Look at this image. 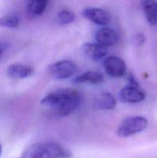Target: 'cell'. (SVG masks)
Here are the masks:
<instances>
[{
    "instance_id": "1",
    "label": "cell",
    "mask_w": 157,
    "mask_h": 158,
    "mask_svg": "<svg viewBox=\"0 0 157 158\" xmlns=\"http://www.w3.org/2000/svg\"><path fill=\"white\" fill-rule=\"evenodd\" d=\"M41 103L55 115L66 117L78 108L80 96L75 89H62L48 94Z\"/></svg>"
},
{
    "instance_id": "2",
    "label": "cell",
    "mask_w": 157,
    "mask_h": 158,
    "mask_svg": "<svg viewBox=\"0 0 157 158\" xmlns=\"http://www.w3.org/2000/svg\"><path fill=\"white\" fill-rule=\"evenodd\" d=\"M70 156V151L62 145L54 142H44L29 147L21 158H68Z\"/></svg>"
},
{
    "instance_id": "3",
    "label": "cell",
    "mask_w": 157,
    "mask_h": 158,
    "mask_svg": "<svg viewBox=\"0 0 157 158\" xmlns=\"http://www.w3.org/2000/svg\"><path fill=\"white\" fill-rule=\"evenodd\" d=\"M147 125L148 120L145 117L140 116L129 117L122 121L119 126L116 134L119 137H129L143 131Z\"/></svg>"
},
{
    "instance_id": "4",
    "label": "cell",
    "mask_w": 157,
    "mask_h": 158,
    "mask_svg": "<svg viewBox=\"0 0 157 158\" xmlns=\"http://www.w3.org/2000/svg\"><path fill=\"white\" fill-rule=\"evenodd\" d=\"M77 66L71 60H62L50 65L48 73L55 80H66L72 77L76 73Z\"/></svg>"
},
{
    "instance_id": "5",
    "label": "cell",
    "mask_w": 157,
    "mask_h": 158,
    "mask_svg": "<svg viewBox=\"0 0 157 158\" xmlns=\"http://www.w3.org/2000/svg\"><path fill=\"white\" fill-rule=\"evenodd\" d=\"M103 66L106 73L114 78L122 77L126 73V63L124 60L119 57L114 56L107 57L104 60Z\"/></svg>"
},
{
    "instance_id": "6",
    "label": "cell",
    "mask_w": 157,
    "mask_h": 158,
    "mask_svg": "<svg viewBox=\"0 0 157 158\" xmlns=\"http://www.w3.org/2000/svg\"><path fill=\"white\" fill-rule=\"evenodd\" d=\"M83 15L88 20L99 26H106L111 19L109 12L100 8H87L83 10Z\"/></svg>"
},
{
    "instance_id": "7",
    "label": "cell",
    "mask_w": 157,
    "mask_h": 158,
    "mask_svg": "<svg viewBox=\"0 0 157 158\" xmlns=\"http://www.w3.org/2000/svg\"><path fill=\"white\" fill-rule=\"evenodd\" d=\"M119 97L122 101L124 103H136L143 101L146 97V95L138 86L129 85L121 89Z\"/></svg>"
},
{
    "instance_id": "8",
    "label": "cell",
    "mask_w": 157,
    "mask_h": 158,
    "mask_svg": "<svg viewBox=\"0 0 157 158\" xmlns=\"http://www.w3.org/2000/svg\"><path fill=\"white\" fill-rule=\"evenodd\" d=\"M95 38L97 43L107 47L116 44L119 40V35L112 29L103 27L95 32Z\"/></svg>"
},
{
    "instance_id": "9",
    "label": "cell",
    "mask_w": 157,
    "mask_h": 158,
    "mask_svg": "<svg viewBox=\"0 0 157 158\" xmlns=\"http://www.w3.org/2000/svg\"><path fill=\"white\" fill-rule=\"evenodd\" d=\"M83 49L84 53L89 59L95 61L102 60L107 54L106 46L99 43H86L83 45Z\"/></svg>"
},
{
    "instance_id": "10",
    "label": "cell",
    "mask_w": 157,
    "mask_h": 158,
    "mask_svg": "<svg viewBox=\"0 0 157 158\" xmlns=\"http://www.w3.org/2000/svg\"><path fill=\"white\" fill-rule=\"evenodd\" d=\"M32 73V69L23 64H12L8 67L7 74L10 78L22 80L29 77Z\"/></svg>"
},
{
    "instance_id": "11",
    "label": "cell",
    "mask_w": 157,
    "mask_h": 158,
    "mask_svg": "<svg viewBox=\"0 0 157 158\" xmlns=\"http://www.w3.org/2000/svg\"><path fill=\"white\" fill-rule=\"evenodd\" d=\"M142 7L148 23L151 26L157 25V1L142 0Z\"/></svg>"
},
{
    "instance_id": "12",
    "label": "cell",
    "mask_w": 157,
    "mask_h": 158,
    "mask_svg": "<svg viewBox=\"0 0 157 158\" xmlns=\"http://www.w3.org/2000/svg\"><path fill=\"white\" fill-rule=\"evenodd\" d=\"M104 80V77L103 74L98 71H87L83 73L81 75L78 76L74 79L73 82L75 83H92V84H98Z\"/></svg>"
},
{
    "instance_id": "13",
    "label": "cell",
    "mask_w": 157,
    "mask_h": 158,
    "mask_svg": "<svg viewBox=\"0 0 157 158\" xmlns=\"http://www.w3.org/2000/svg\"><path fill=\"white\" fill-rule=\"evenodd\" d=\"M95 104L99 109L101 110H112L116 105V101L113 96L109 93H103L96 98Z\"/></svg>"
},
{
    "instance_id": "14",
    "label": "cell",
    "mask_w": 157,
    "mask_h": 158,
    "mask_svg": "<svg viewBox=\"0 0 157 158\" xmlns=\"http://www.w3.org/2000/svg\"><path fill=\"white\" fill-rule=\"evenodd\" d=\"M47 4V0H28V12L32 16H38L45 12Z\"/></svg>"
},
{
    "instance_id": "15",
    "label": "cell",
    "mask_w": 157,
    "mask_h": 158,
    "mask_svg": "<svg viewBox=\"0 0 157 158\" xmlns=\"http://www.w3.org/2000/svg\"><path fill=\"white\" fill-rule=\"evenodd\" d=\"M19 23V18L15 14H9L0 18V26L2 27L14 29L18 27Z\"/></svg>"
},
{
    "instance_id": "16",
    "label": "cell",
    "mask_w": 157,
    "mask_h": 158,
    "mask_svg": "<svg viewBox=\"0 0 157 158\" xmlns=\"http://www.w3.org/2000/svg\"><path fill=\"white\" fill-rule=\"evenodd\" d=\"M75 15L69 10H62L58 14V21L61 25H68L75 20Z\"/></svg>"
},
{
    "instance_id": "17",
    "label": "cell",
    "mask_w": 157,
    "mask_h": 158,
    "mask_svg": "<svg viewBox=\"0 0 157 158\" xmlns=\"http://www.w3.org/2000/svg\"><path fill=\"white\" fill-rule=\"evenodd\" d=\"M145 42V36L143 34H138V35H135V43H136L137 46H141L142 44H143Z\"/></svg>"
},
{
    "instance_id": "18",
    "label": "cell",
    "mask_w": 157,
    "mask_h": 158,
    "mask_svg": "<svg viewBox=\"0 0 157 158\" xmlns=\"http://www.w3.org/2000/svg\"><path fill=\"white\" fill-rule=\"evenodd\" d=\"M4 49H5L4 45H3L2 43H0V58H1L2 55V52L3 51H4Z\"/></svg>"
},
{
    "instance_id": "19",
    "label": "cell",
    "mask_w": 157,
    "mask_h": 158,
    "mask_svg": "<svg viewBox=\"0 0 157 158\" xmlns=\"http://www.w3.org/2000/svg\"><path fill=\"white\" fill-rule=\"evenodd\" d=\"M1 154H2V146L1 144H0V156H1Z\"/></svg>"
}]
</instances>
